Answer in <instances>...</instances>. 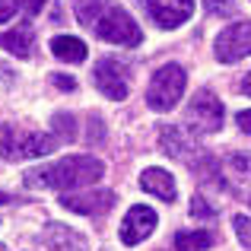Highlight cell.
<instances>
[{"mask_svg": "<svg viewBox=\"0 0 251 251\" xmlns=\"http://www.w3.org/2000/svg\"><path fill=\"white\" fill-rule=\"evenodd\" d=\"M147 3H150V0H147Z\"/></svg>", "mask_w": 251, "mask_h": 251, "instance_id": "cell-29", "label": "cell"}, {"mask_svg": "<svg viewBox=\"0 0 251 251\" xmlns=\"http://www.w3.org/2000/svg\"><path fill=\"white\" fill-rule=\"evenodd\" d=\"M45 245L51 251H86V239L76 235L74 229L61 226V223H51V226L45 229Z\"/></svg>", "mask_w": 251, "mask_h": 251, "instance_id": "cell-12", "label": "cell"}, {"mask_svg": "<svg viewBox=\"0 0 251 251\" xmlns=\"http://www.w3.org/2000/svg\"><path fill=\"white\" fill-rule=\"evenodd\" d=\"M51 127H54V137L64 140V143H70L76 137V121H74V115H67V111H57V115L51 118Z\"/></svg>", "mask_w": 251, "mask_h": 251, "instance_id": "cell-17", "label": "cell"}, {"mask_svg": "<svg viewBox=\"0 0 251 251\" xmlns=\"http://www.w3.org/2000/svg\"><path fill=\"white\" fill-rule=\"evenodd\" d=\"M242 92H245V96L251 99V74H245V76H242Z\"/></svg>", "mask_w": 251, "mask_h": 251, "instance_id": "cell-26", "label": "cell"}, {"mask_svg": "<svg viewBox=\"0 0 251 251\" xmlns=\"http://www.w3.org/2000/svg\"><path fill=\"white\" fill-rule=\"evenodd\" d=\"M191 216H197V220H213L216 210L210 207V203L203 201L201 194H197V197H191Z\"/></svg>", "mask_w": 251, "mask_h": 251, "instance_id": "cell-19", "label": "cell"}, {"mask_svg": "<svg viewBox=\"0 0 251 251\" xmlns=\"http://www.w3.org/2000/svg\"><path fill=\"white\" fill-rule=\"evenodd\" d=\"M0 203H13V197L6 194V191H0Z\"/></svg>", "mask_w": 251, "mask_h": 251, "instance_id": "cell-27", "label": "cell"}, {"mask_svg": "<svg viewBox=\"0 0 251 251\" xmlns=\"http://www.w3.org/2000/svg\"><path fill=\"white\" fill-rule=\"evenodd\" d=\"M23 140H25V130L13 127V124H0V159L19 162L23 159Z\"/></svg>", "mask_w": 251, "mask_h": 251, "instance_id": "cell-14", "label": "cell"}, {"mask_svg": "<svg viewBox=\"0 0 251 251\" xmlns=\"http://www.w3.org/2000/svg\"><path fill=\"white\" fill-rule=\"evenodd\" d=\"M188 86V74L181 64H166L153 74V80L147 86V105L153 111H172L178 105V99L184 96Z\"/></svg>", "mask_w": 251, "mask_h": 251, "instance_id": "cell-3", "label": "cell"}, {"mask_svg": "<svg viewBox=\"0 0 251 251\" xmlns=\"http://www.w3.org/2000/svg\"><path fill=\"white\" fill-rule=\"evenodd\" d=\"M213 54L216 61L223 64H235L242 57L251 54V23H232L216 35V45H213Z\"/></svg>", "mask_w": 251, "mask_h": 251, "instance_id": "cell-5", "label": "cell"}, {"mask_svg": "<svg viewBox=\"0 0 251 251\" xmlns=\"http://www.w3.org/2000/svg\"><path fill=\"white\" fill-rule=\"evenodd\" d=\"M235 121H239V127L245 130V134H251V108L239 111V115H235Z\"/></svg>", "mask_w": 251, "mask_h": 251, "instance_id": "cell-23", "label": "cell"}, {"mask_svg": "<svg viewBox=\"0 0 251 251\" xmlns=\"http://www.w3.org/2000/svg\"><path fill=\"white\" fill-rule=\"evenodd\" d=\"M156 223H159L156 210L143 207V203L130 207L127 216H124V223H121V242H124V245H140L143 239H150V235H153Z\"/></svg>", "mask_w": 251, "mask_h": 251, "instance_id": "cell-7", "label": "cell"}, {"mask_svg": "<svg viewBox=\"0 0 251 251\" xmlns=\"http://www.w3.org/2000/svg\"><path fill=\"white\" fill-rule=\"evenodd\" d=\"M45 3H48V0H23V6H25L29 13H38V10H42Z\"/></svg>", "mask_w": 251, "mask_h": 251, "instance_id": "cell-24", "label": "cell"}, {"mask_svg": "<svg viewBox=\"0 0 251 251\" xmlns=\"http://www.w3.org/2000/svg\"><path fill=\"white\" fill-rule=\"evenodd\" d=\"M159 147H162V153H169V156H175V159H191V153H194V137L188 134L184 127H162V134H159Z\"/></svg>", "mask_w": 251, "mask_h": 251, "instance_id": "cell-11", "label": "cell"}, {"mask_svg": "<svg viewBox=\"0 0 251 251\" xmlns=\"http://www.w3.org/2000/svg\"><path fill=\"white\" fill-rule=\"evenodd\" d=\"M232 166H235V169H251V159H245V156H235Z\"/></svg>", "mask_w": 251, "mask_h": 251, "instance_id": "cell-25", "label": "cell"}, {"mask_svg": "<svg viewBox=\"0 0 251 251\" xmlns=\"http://www.w3.org/2000/svg\"><path fill=\"white\" fill-rule=\"evenodd\" d=\"M194 13V0H150V16L162 29H178Z\"/></svg>", "mask_w": 251, "mask_h": 251, "instance_id": "cell-9", "label": "cell"}, {"mask_svg": "<svg viewBox=\"0 0 251 251\" xmlns=\"http://www.w3.org/2000/svg\"><path fill=\"white\" fill-rule=\"evenodd\" d=\"M74 10H76V19H80L86 29L96 32L102 42L121 45V48H137L143 42L140 25L115 0H76Z\"/></svg>", "mask_w": 251, "mask_h": 251, "instance_id": "cell-1", "label": "cell"}, {"mask_svg": "<svg viewBox=\"0 0 251 251\" xmlns=\"http://www.w3.org/2000/svg\"><path fill=\"white\" fill-rule=\"evenodd\" d=\"M61 203L74 213L83 216H99V213H108L115 207V191H86V194H64Z\"/></svg>", "mask_w": 251, "mask_h": 251, "instance_id": "cell-8", "label": "cell"}, {"mask_svg": "<svg viewBox=\"0 0 251 251\" xmlns=\"http://www.w3.org/2000/svg\"><path fill=\"white\" fill-rule=\"evenodd\" d=\"M223 118H226V108L223 102L213 96L210 89H201L188 105V115H184V124L197 134H216L223 127Z\"/></svg>", "mask_w": 251, "mask_h": 251, "instance_id": "cell-4", "label": "cell"}, {"mask_svg": "<svg viewBox=\"0 0 251 251\" xmlns=\"http://www.w3.org/2000/svg\"><path fill=\"white\" fill-rule=\"evenodd\" d=\"M51 51H54V57H57V61H64V64H80V61H86V45L80 42V38H74V35H57V38H51Z\"/></svg>", "mask_w": 251, "mask_h": 251, "instance_id": "cell-15", "label": "cell"}, {"mask_svg": "<svg viewBox=\"0 0 251 251\" xmlns=\"http://www.w3.org/2000/svg\"><path fill=\"white\" fill-rule=\"evenodd\" d=\"M203 3H207V13H213V16H229L235 10V0H203Z\"/></svg>", "mask_w": 251, "mask_h": 251, "instance_id": "cell-20", "label": "cell"}, {"mask_svg": "<svg viewBox=\"0 0 251 251\" xmlns=\"http://www.w3.org/2000/svg\"><path fill=\"white\" fill-rule=\"evenodd\" d=\"M216 242L210 229H184L175 235V251H207Z\"/></svg>", "mask_w": 251, "mask_h": 251, "instance_id": "cell-16", "label": "cell"}, {"mask_svg": "<svg viewBox=\"0 0 251 251\" xmlns=\"http://www.w3.org/2000/svg\"><path fill=\"white\" fill-rule=\"evenodd\" d=\"M23 6V0H0V23H6V19L16 16V10Z\"/></svg>", "mask_w": 251, "mask_h": 251, "instance_id": "cell-21", "label": "cell"}, {"mask_svg": "<svg viewBox=\"0 0 251 251\" xmlns=\"http://www.w3.org/2000/svg\"><path fill=\"white\" fill-rule=\"evenodd\" d=\"M0 48H6L13 57H32V48H35V32H32V25H16V29L3 32V35H0Z\"/></svg>", "mask_w": 251, "mask_h": 251, "instance_id": "cell-13", "label": "cell"}, {"mask_svg": "<svg viewBox=\"0 0 251 251\" xmlns=\"http://www.w3.org/2000/svg\"><path fill=\"white\" fill-rule=\"evenodd\" d=\"M92 80H96L99 92H102L105 99H115V102L127 99V89H130L127 67H124L121 61H115V57H102V61L96 64V74H92Z\"/></svg>", "mask_w": 251, "mask_h": 251, "instance_id": "cell-6", "label": "cell"}, {"mask_svg": "<svg viewBox=\"0 0 251 251\" xmlns=\"http://www.w3.org/2000/svg\"><path fill=\"white\" fill-rule=\"evenodd\" d=\"M232 226H235V235H239V242H242V245H245V248L251 251V220L239 213V216L232 220Z\"/></svg>", "mask_w": 251, "mask_h": 251, "instance_id": "cell-18", "label": "cell"}, {"mask_svg": "<svg viewBox=\"0 0 251 251\" xmlns=\"http://www.w3.org/2000/svg\"><path fill=\"white\" fill-rule=\"evenodd\" d=\"M140 188L147 194H156L159 201H175L178 194V184H175V175L166 169H147L140 175Z\"/></svg>", "mask_w": 251, "mask_h": 251, "instance_id": "cell-10", "label": "cell"}, {"mask_svg": "<svg viewBox=\"0 0 251 251\" xmlns=\"http://www.w3.org/2000/svg\"><path fill=\"white\" fill-rule=\"evenodd\" d=\"M105 175L102 159L96 156H67L51 166L25 172V188H51V191H76L89 188Z\"/></svg>", "mask_w": 251, "mask_h": 251, "instance_id": "cell-2", "label": "cell"}, {"mask_svg": "<svg viewBox=\"0 0 251 251\" xmlns=\"http://www.w3.org/2000/svg\"><path fill=\"white\" fill-rule=\"evenodd\" d=\"M0 251H6V248H0Z\"/></svg>", "mask_w": 251, "mask_h": 251, "instance_id": "cell-28", "label": "cell"}, {"mask_svg": "<svg viewBox=\"0 0 251 251\" xmlns=\"http://www.w3.org/2000/svg\"><path fill=\"white\" fill-rule=\"evenodd\" d=\"M51 80H54V86H57V89H76V80H74V76H67V74H54V76H51Z\"/></svg>", "mask_w": 251, "mask_h": 251, "instance_id": "cell-22", "label": "cell"}]
</instances>
